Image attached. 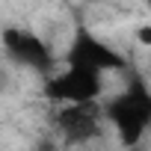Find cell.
<instances>
[{"instance_id":"obj_4","label":"cell","mask_w":151,"mask_h":151,"mask_svg":"<svg viewBox=\"0 0 151 151\" xmlns=\"http://www.w3.org/2000/svg\"><path fill=\"white\" fill-rule=\"evenodd\" d=\"M0 42H3V50L12 62L24 65V68H47L50 65V50L42 42V36H36L27 27H6L0 33Z\"/></svg>"},{"instance_id":"obj_5","label":"cell","mask_w":151,"mask_h":151,"mask_svg":"<svg viewBox=\"0 0 151 151\" xmlns=\"http://www.w3.org/2000/svg\"><path fill=\"white\" fill-rule=\"evenodd\" d=\"M133 36H136V42H139L142 47H151V24H139Z\"/></svg>"},{"instance_id":"obj_1","label":"cell","mask_w":151,"mask_h":151,"mask_svg":"<svg viewBox=\"0 0 151 151\" xmlns=\"http://www.w3.org/2000/svg\"><path fill=\"white\" fill-rule=\"evenodd\" d=\"M101 116L113 124V130L124 148L139 145L145 139V133L151 130V89L142 80H130L124 89H119L113 98H107Z\"/></svg>"},{"instance_id":"obj_3","label":"cell","mask_w":151,"mask_h":151,"mask_svg":"<svg viewBox=\"0 0 151 151\" xmlns=\"http://www.w3.org/2000/svg\"><path fill=\"white\" fill-rule=\"evenodd\" d=\"M65 65H80V68L98 71V74L107 77L110 71H124L127 59H124L122 50H116L101 36H95L89 30H77L71 45H68V50H65Z\"/></svg>"},{"instance_id":"obj_2","label":"cell","mask_w":151,"mask_h":151,"mask_svg":"<svg viewBox=\"0 0 151 151\" xmlns=\"http://www.w3.org/2000/svg\"><path fill=\"white\" fill-rule=\"evenodd\" d=\"M107 95V77L80 65H62L45 80V98L59 107H86Z\"/></svg>"}]
</instances>
